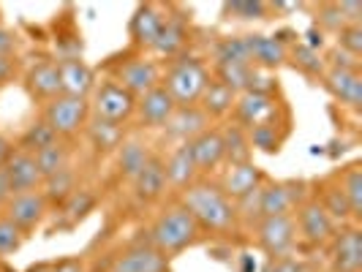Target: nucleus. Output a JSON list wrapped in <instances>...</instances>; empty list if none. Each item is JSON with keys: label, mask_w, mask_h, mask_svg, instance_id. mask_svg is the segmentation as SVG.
<instances>
[{"label": "nucleus", "mask_w": 362, "mask_h": 272, "mask_svg": "<svg viewBox=\"0 0 362 272\" xmlns=\"http://www.w3.org/2000/svg\"><path fill=\"white\" fill-rule=\"evenodd\" d=\"M180 207L197 220L202 232L223 235V232L235 229L237 223L235 201L229 199L218 185H210V182H194L191 188H185Z\"/></svg>", "instance_id": "1"}, {"label": "nucleus", "mask_w": 362, "mask_h": 272, "mask_svg": "<svg viewBox=\"0 0 362 272\" xmlns=\"http://www.w3.org/2000/svg\"><path fill=\"white\" fill-rule=\"evenodd\" d=\"M202 229L197 226V220L177 207H169L166 213L153 220L150 226V245L156 251H161L163 256H175L182 254L185 248H191L197 240H199Z\"/></svg>", "instance_id": "2"}, {"label": "nucleus", "mask_w": 362, "mask_h": 272, "mask_svg": "<svg viewBox=\"0 0 362 272\" xmlns=\"http://www.w3.org/2000/svg\"><path fill=\"white\" fill-rule=\"evenodd\" d=\"M207 82H210V73H207L202 60H197V57H177L169 66L161 85L177 107H194V104H199Z\"/></svg>", "instance_id": "3"}, {"label": "nucleus", "mask_w": 362, "mask_h": 272, "mask_svg": "<svg viewBox=\"0 0 362 272\" xmlns=\"http://www.w3.org/2000/svg\"><path fill=\"white\" fill-rule=\"evenodd\" d=\"M47 126L57 134V139H69L74 134H79L90 120V101L88 98H76V95H57L44 107V117Z\"/></svg>", "instance_id": "4"}, {"label": "nucleus", "mask_w": 362, "mask_h": 272, "mask_svg": "<svg viewBox=\"0 0 362 272\" xmlns=\"http://www.w3.org/2000/svg\"><path fill=\"white\" fill-rule=\"evenodd\" d=\"M90 112L93 117H101V120H109V123H126L128 117L136 112V98L128 90H123L117 82H101L95 85L93 90V101H90Z\"/></svg>", "instance_id": "5"}, {"label": "nucleus", "mask_w": 362, "mask_h": 272, "mask_svg": "<svg viewBox=\"0 0 362 272\" xmlns=\"http://www.w3.org/2000/svg\"><path fill=\"white\" fill-rule=\"evenodd\" d=\"M256 240H259V248L270 259L289 256L294 242H297V223L291 215L262 218L256 223Z\"/></svg>", "instance_id": "6"}, {"label": "nucleus", "mask_w": 362, "mask_h": 272, "mask_svg": "<svg viewBox=\"0 0 362 272\" xmlns=\"http://www.w3.org/2000/svg\"><path fill=\"white\" fill-rule=\"evenodd\" d=\"M112 82H117V85H120L123 90L131 93L134 98H142L147 90H153V88L161 85V71H158V66H156L153 60H147V57H128L123 63H117Z\"/></svg>", "instance_id": "7"}, {"label": "nucleus", "mask_w": 362, "mask_h": 272, "mask_svg": "<svg viewBox=\"0 0 362 272\" xmlns=\"http://www.w3.org/2000/svg\"><path fill=\"white\" fill-rule=\"evenodd\" d=\"M297 232L308 240L310 245H327L335 237V223L327 215L319 199H303L297 204Z\"/></svg>", "instance_id": "8"}, {"label": "nucleus", "mask_w": 362, "mask_h": 272, "mask_svg": "<svg viewBox=\"0 0 362 272\" xmlns=\"http://www.w3.org/2000/svg\"><path fill=\"white\" fill-rule=\"evenodd\" d=\"M305 182L289 180V182H267L259 188V210L262 218L272 215H291V207L303 201Z\"/></svg>", "instance_id": "9"}, {"label": "nucleus", "mask_w": 362, "mask_h": 272, "mask_svg": "<svg viewBox=\"0 0 362 272\" xmlns=\"http://www.w3.org/2000/svg\"><path fill=\"white\" fill-rule=\"evenodd\" d=\"M47 199L41 196V191H28V194H14L6 201V218L17 226L22 235L33 232L41 226V220L47 215Z\"/></svg>", "instance_id": "10"}, {"label": "nucleus", "mask_w": 362, "mask_h": 272, "mask_svg": "<svg viewBox=\"0 0 362 272\" xmlns=\"http://www.w3.org/2000/svg\"><path fill=\"white\" fill-rule=\"evenodd\" d=\"M235 120L240 128H254L262 126V123H272L275 112H278V104H275V95L270 93H240L235 98Z\"/></svg>", "instance_id": "11"}, {"label": "nucleus", "mask_w": 362, "mask_h": 272, "mask_svg": "<svg viewBox=\"0 0 362 272\" xmlns=\"http://www.w3.org/2000/svg\"><path fill=\"white\" fill-rule=\"evenodd\" d=\"M109 272H169V256L153 245H131L112 259Z\"/></svg>", "instance_id": "12"}, {"label": "nucleus", "mask_w": 362, "mask_h": 272, "mask_svg": "<svg viewBox=\"0 0 362 272\" xmlns=\"http://www.w3.org/2000/svg\"><path fill=\"white\" fill-rule=\"evenodd\" d=\"M329 264L335 272H362V235L357 226L341 229L329 240Z\"/></svg>", "instance_id": "13"}, {"label": "nucleus", "mask_w": 362, "mask_h": 272, "mask_svg": "<svg viewBox=\"0 0 362 272\" xmlns=\"http://www.w3.org/2000/svg\"><path fill=\"white\" fill-rule=\"evenodd\" d=\"M57 73H60V90H63V95L88 98L95 90V71L82 57H60L57 60Z\"/></svg>", "instance_id": "14"}, {"label": "nucleus", "mask_w": 362, "mask_h": 272, "mask_svg": "<svg viewBox=\"0 0 362 272\" xmlns=\"http://www.w3.org/2000/svg\"><path fill=\"white\" fill-rule=\"evenodd\" d=\"M210 128V117L202 112L197 104L194 107H177L172 112V117L166 120V139H172V142H191V139H197L199 134H204Z\"/></svg>", "instance_id": "15"}, {"label": "nucleus", "mask_w": 362, "mask_h": 272, "mask_svg": "<svg viewBox=\"0 0 362 272\" xmlns=\"http://www.w3.org/2000/svg\"><path fill=\"white\" fill-rule=\"evenodd\" d=\"M3 172H6V180H8V188H11V196L41 188V172L36 166V158L30 153H25V150H14V155L3 166Z\"/></svg>", "instance_id": "16"}, {"label": "nucleus", "mask_w": 362, "mask_h": 272, "mask_svg": "<svg viewBox=\"0 0 362 272\" xmlns=\"http://www.w3.org/2000/svg\"><path fill=\"white\" fill-rule=\"evenodd\" d=\"M175 109H177V104L163 90V85L147 90L142 98H136V114H139V123L145 128H163Z\"/></svg>", "instance_id": "17"}, {"label": "nucleus", "mask_w": 362, "mask_h": 272, "mask_svg": "<svg viewBox=\"0 0 362 272\" xmlns=\"http://www.w3.org/2000/svg\"><path fill=\"white\" fill-rule=\"evenodd\" d=\"M25 88L28 93L38 98V101H52L60 95V73H57V63L54 60H38L33 63L28 73H25Z\"/></svg>", "instance_id": "18"}, {"label": "nucleus", "mask_w": 362, "mask_h": 272, "mask_svg": "<svg viewBox=\"0 0 362 272\" xmlns=\"http://www.w3.org/2000/svg\"><path fill=\"white\" fill-rule=\"evenodd\" d=\"M262 185H264V172H262L254 161H248V163L229 166V172L223 175V180H221L218 188H221L232 201H237V199H243L245 194L262 188Z\"/></svg>", "instance_id": "19"}, {"label": "nucleus", "mask_w": 362, "mask_h": 272, "mask_svg": "<svg viewBox=\"0 0 362 272\" xmlns=\"http://www.w3.org/2000/svg\"><path fill=\"white\" fill-rule=\"evenodd\" d=\"M245 44L251 52V66L259 71H275L289 60V49L278 36H245Z\"/></svg>", "instance_id": "20"}, {"label": "nucleus", "mask_w": 362, "mask_h": 272, "mask_svg": "<svg viewBox=\"0 0 362 272\" xmlns=\"http://www.w3.org/2000/svg\"><path fill=\"white\" fill-rule=\"evenodd\" d=\"M325 88L332 98H338L341 104L351 109H360L362 104V73L360 71H341V69H329L322 76Z\"/></svg>", "instance_id": "21"}, {"label": "nucleus", "mask_w": 362, "mask_h": 272, "mask_svg": "<svg viewBox=\"0 0 362 272\" xmlns=\"http://www.w3.org/2000/svg\"><path fill=\"white\" fill-rule=\"evenodd\" d=\"M134 196L139 201H158L166 194V188H169V182H166V172H163V161L158 155H150V161L145 163V169L134 177Z\"/></svg>", "instance_id": "22"}, {"label": "nucleus", "mask_w": 362, "mask_h": 272, "mask_svg": "<svg viewBox=\"0 0 362 272\" xmlns=\"http://www.w3.org/2000/svg\"><path fill=\"white\" fill-rule=\"evenodd\" d=\"M163 172H166V182H169L172 188H180V191L191 188V185L197 182L199 169H197V163H194V155H191L188 142H182V145H177L169 153V158L163 161Z\"/></svg>", "instance_id": "23"}, {"label": "nucleus", "mask_w": 362, "mask_h": 272, "mask_svg": "<svg viewBox=\"0 0 362 272\" xmlns=\"http://www.w3.org/2000/svg\"><path fill=\"white\" fill-rule=\"evenodd\" d=\"M161 25H163L161 8L153 6V3H142V6L134 11L131 22H128V33H131V38H134L136 47L150 49L153 41H156V36H158V30H161Z\"/></svg>", "instance_id": "24"}, {"label": "nucleus", "mask_w": 362, "mask_h": 272, "mask_svg": "<svg viewBox=\"0 0 362 272\" xmlns=\"http://www.w3.org/2000/svg\"><path fill=\"white\" fill-rule=\"evenodd\" d=\"M188 147H191V155L199 172H213L216 166L223 163V142H221L218 128H207L197 139H191Z\"/></svg>", "instance_id": "25"}, {"label": "nucleus", "mask_w": 362, "mask_h": 272, "mask_svg": "<svg viewBox=\"0 0 362 272\" xmlns=\"http://www.w3.org/2000/svg\"><path fill=\"white\" fill-rule=\"evenodd\" d=\"M185 38H188V25L182 17H163V25L158 30V36L153 41L150 49H156L158 54L166 57H175L185 47Z\"/></svg>", "instance_id": "26"}, {"label": "nucleus", "mask_w": 362, "mask_h": 272, "mask_svg": "<svg viewBox=\"0 0 362 272\" xmlns=\"http://www.w3.org/2000/svg\"><path fill=\"white\" fill-rule=\"evenodd\" d=\"M235 93L229 90V88H223L221 82H216V79H210L207 82V88H204V93H202L199 104L197 107L213 120V117H226L232 109H235Z\"/></svg>", "instance_id": "27"}, {"label": "nucleus", "mask_w": 362, "mask_h": 272, "mask_svg": "<svg viewBox=\"0 0 362 272\" xmlns=\"http://www.w3.org/2000/svg\"><path fill=\"white\" fill-rule=\"evenodd\" d=\"M221 142H223V161H229V166L251 161V142L245 128H240L237 123L226 126L221 131Z\"/></svg>", "instance_id": "28"}, {"label": "nucleus", "mask_w": 362, "mask_h": 272, "mask_svg": "<svg viewBox=\"0 0 362 272\" xmlns=\"http://www.w3.org/2000/svg\"><path fill=\"white\" fill-rule=\"evenodd\" d=\"M88 139L90 145L98 150V153H109V150H117L123 145V126L120 123H109V120H101V117H93L88 120Z\"/></svg>", "instance_id": "29"}, {"label": "nucleus", "mask_w": 362, "mask_h": 272, "mask_svg": "<svg viewBox=\"0 0 362 272\" xmlns=\"http://www.w3.org/2000/svg\"><path fill=\"white\" fill-rule=\"evenodd\" d=\"M150 150L147 145L142 142H136V139H131V142H123V145L117 147V169H120V175L126 177V180L134 182V177L145 169V163L150 161Z\"/></svg>", "instance_id": "30"}, {"label": "nucleus", "mask_w": 362, "mask_h": 272, "mask_svg": "<svg viewBox=\"0 0 362 272\" xmlns=\"http://www.w3.org/2000/svg\"><path fill=\"white\" fill-rule=\"evenodd\" d=\"M41 196L47 199V204H63V201L71 196L74 191H76V177H74V169L71 166H66V169H60L57 175L52 177H47V180L41 182Z\"/></svg>", "instance_id": "31"}, {"label": "nucleus", "mask_w": 362, "mask_h": 272, "mask_svg": "<svg viewBox=\"0 0 362 272\" xmlns=\"http://www.w3.org/2000/svg\"><path fill=\"white\" fill-rule=\"evenodd\" d=\"M69 147L63 145L60 139L54 142V145L49 147H44V150H38L36 155V166H38V172H41V182L47 180V177H52V175H57L60 169H66L69 166Z\"/></svg>", "instance_id": "32"}, {"label": "nucleus", "mask_w": 362, "mask_h": 272, "mask_svg": "<svg viewBox=\"0 0 362 272\" xmlns=\"http://www.w3.org/2000/svg\"><path fill=\"white\" fill-rule=\"evenodd\" d=\"M338 188L344 191L346 201L351 207V220H360L362 218V166L360 163H351L344 172V177L338 182Z\"/></svg>", "instance_id": "33"}, {"label": "nucleus", "mask_w": 362, "mask_h": 272, "mask_svg": "<svg viewBox=\"0 0 362 272\" xmlns=\"http://www.w3.org/2000/svg\"><path fill=\"white\" fill-rule=\"evenodd\" d=\"M251 73L254 66H237V63H216V82H221L223 88L240 95V93L248 90L251 85Z\"/></svg>", "instance_id": "34"}, {"label": "nucleus", "mask_w": 362, "mask_h": 272, "mask_svg": "<svg viewBox=\"0 0 362 272\" xmlns=\"http://www.w3.org/2000/svg\"><path fill=\"white\" fill-rule=\"evenodd\" d=\"M54 142H57V134H54L52 128L47 126L44 120H36V123H30V126L22 131L17 150H25V153L36 155L38 150H44V147L54 145Z\"/></svg>", "instance_id": "35"}, {"label": "nucleus", "mask_w": 362, "mask_h": 272, "mask_svg": "<svg viewBox=\"0 0 362 272\" xmlns=\"http://www.w3.org/2000/svg\"><path fill=\"white\" fill-rule=\"evenodd\" d=\"M216 63H237V66H251V52H248V44H245V36L243 38H221L216 44Z\"/></svg>", "instance_id": "36"}, {"label": "nucleus", "mask_w": 362, "mask_h": 272, "mask_svg": "<svg viewBox=\"0 0 362 272\" xmlns=\"http://www.w3.org/2000/svg\"><path fill=\"white\" fill-rule=\"evenodd\" d=\"M319 201H322V207L327 210V215L332 218V223H346V220H351V207H349L344 191H341L338 185H325L322 199Z\"/></svg>", "instance_id": "37"}, {"label": "nucleus", "mask_w": 362, "mask_h": 272, "mask_svg": "<svg viewBox=\"0 0 362 272\" xmlns=\"http://www.w3.org/2000/svg\"><path fill=\"white\" fill-rule=\"evenodd\" d=\"M248 142H251V150H262L267 155H275L281 150V134L275 123H262V126L248 128Z\"/></svg>", "instance_id": "38"}, {"label": "nucleus", "mask_w": 362, "mask_h": 272, "mask_svg": "<svg viewBox=\"0 0 362 272\" xmlns=\"http://www.w3.org/2000/svg\"><path fill=\"white\" fill-rule=\"evenodd\" d=\"M60 207H63V215H66L69 223H79L95 207V196H93L90 191H85V188H76Z\"/></svg>", "instance_id": "39"}, {"label": "nucleus", "mask_w": 362, "mask_h": 272, "mask_svg": "<svg viewBox=\"0 0 362 272\" xmlns=\"http://www.w3.org/2000/svg\"><path fill=\"white\" fill-rule=\"evenodd\" d=\"M291 63H294V69H300L308 76H325V60L319 57V52L308 49L305 44H297L291 49Z\"/></svg>", "instance_id": "40"}, {"label": "nucleus", "mask_w": 362, "mask_h": 272, "mask_svg": "<svg viewBox=\"0 0 362 272\" xmlns=\"http://www.w3.org/2000/svg\"><path fill=\"white\" fill-rule=\"evenodd\" d=\"M226 14H235L237 19H267L270 6L267 3H259V0H235V3H226L223 6Z\"/></svg>", "instance_id": "41"}, {"label": "nucleus", "mask_w": 362, "mask_h": 272, "mask_svg": "<svg viewBox=\"0 0 362 272\" xmlns=\"http://www.w3.org/2000/svg\"><path fill=\"white\" fill-rule=\"evenodd\" d=\"M25 242V235L6 215H0V256L17 254Z\"/></svg>", "instance_id": "42"}, {"label": "nucleus", "mask_w": 362, "mask_h": 272, "mask_svg": "<svg viewBox=\"0 0 362 272\" xmlns=\"http://www.w3.org/2000/svg\"><path fill=\"white\" fill-rule=\"evenodd\" d=\"M316 25H319L322 33H325V30L327 33H338L346 25L344 17H341L338 3H322V6L316 8Z\"/></svg>", "instance_id": "43"}, {"label": "nucleus", "mask_w": 362, "mask_h": 272, "mask_svg": "<svg viewBox=\"0 0 362 272\" xmlns=\"http://www.w3.org/2000/svg\"><path fill=\"white\" fill-rule=\"evenodd\" d=\"M338 49H344L346 54L357 57L360 60L362 54V25H344L338 33Z\"/></svg>", "instance_id": "44"}, {"label": "nucleus", "mask_w": 362, "mask_h": 272, "mask_svg": "<svg viewBox=\"0 0 362 272\" xmlns=\"http://www.w3.org/2000/svg\"><path fill=\"white\" fill-rule=\"evenodd\" d=\"M235 213L240 220H245L248 226H256L259 220H262V210H259V188L251 191V194H245L243 199L235 201Z\"/></svg>", "instance_id": "45"}, {"label": "nucleus", "mask_w": 362, "mask_h": 272, "mask_svg": "<svg viewBox=\"0 0 362 272\" xmlns=\"http://www.w3.org/2000/svg\"><path fill=\"white\" fill-rule=\"evenodd\" d=\"M264 272H308V267L300 259L281 256V259H270V264L264 267Z\"/></svg>", "instance_id": "46"}, {"label": "nucleus", "mask_w": 362, "mask_h": 272, "mask_svg": "<svg viewBox=\"0 0 362 272\" xmlns=\"http://www.w3.org/2000/svg\"><path fill=\"white\" fill-rule=\"evenodd\" d=\"M329 69H341V71H360V60L346 54L344 49H332L329 52Z\"/></svg>", "instance_id": "47"}, {"label": "nucleus", "mask_w": 362, "mask_h": 272, "mask_svg": "<svg viewBox=\"0 0 362 272\" xmlns=\"http://www.w3.org/2000/svg\"><path fill=\"white\" fill-rule=\"evenodd\" d=\"M338 8H341V17H344L346 25H360L362 3H357V0H344V3H338Z\"/></svg>", "instance_id": "48"}, {"label": "nucleus", "mask_w": 362, "mask_h": 272, "mask_svg": "<svg viewBox=\"0 0 362 272\" xmlns=\"http://www.w3.org/2000/svg\"><path fill=\"white\" fill-rule=\"evenodd\" d=\"M14 52H17V36L0 25V57H11Z\"/></svg>", "instance_id": "49"}, {"label": "nucleus", "mask_w": 362, "mask_h": 272, "mask_svg": "<svg viewBox=\"0 0 362 272\" xmlns=\"http://www.w3.org/2000/svg\"><path fill=\"white\" fill-rule=\"evenodd\" d=\"M52 272H88V267H85V261H82V259H74V256H69V259L54 261Z\"/></svg>", "instance_id": "50"}, {"label": "nucleus", "mask_w": 362, "mask_h": 272, "mask_svg": "<svg viewBox=\"0 0 362 272\" xmlns=\"http://www.w3.org/2000/svg\"><path fill=\"white\" fill-rule=\"evenodd\" d=\"M325 33H322V30H319V28H310L308 33H305V38H308V41H305V47H308V49H313V52H319V49H322V47H325Z\"/></svg>", "instance_id": "51"}, {"label": "nucleus", "mask_w": 362, "mask_h": 272, "mask_svg": "<svg viewBox=\"0 0 362 272\" xmlns=\"http://www.w3.org/2000/svg\"><path fill=\"white\" fill-rule=\"evenodd\" d=\"M14 150H17V147L11 145V142H8V139H6L3 134H0V169H3L6 163H8V158L14 155Z\"/></svg>", "instance_id": "52"}, {"label": "nucleus", "mask_w": 362, "mask_h": 272, "mask_svg": "<svg viewBox=\"0 0 362 272\" xmlns=\"http://www.w3.org/2000/svg\"><path fill=\"white\" fill-rule=\"evenodd\" d=\"M14 76V57H0V85Z\"/></svg>", "instance_id": "53"}, {"label": "nucleus", "mask_w": 362, "mask_h": 272, "mask_svg": "<svg viewBox=\"0 0 362 272\" xmlns=\"http://www.w3.org/2000/svg\"><path fill=\"white\" fill-rule=\"evenodd\" d=\"M8 199H11V188H8V180H6V172L0 169V207H6Z\"/></svg>", "instance_id": "54"}, {"label": "nucleus", "mask_w": 362, "mask_h": 272, "mask_svg": "<svg viewBox=\"0 0 362 272\" xmlns=\"http://www.w3.org/2000/svg\"><path fill=\"white\" fill-rule=\"evenodd\" d=\"M240 272H256V259L251 254H240Z\"/></svg>", "instance_id": "55"}, {"label": "nucleus", "mask_w": 362, "mask_h": 272, "mask_svg": "<svg viewBox=\"0 0 362 272\" xmlns=\"http://www.w3.org/2000/svg\"><path fill=\"white\" fill-rule=\"evenodd\" d=\"M28 272H52V264H47V261H38V264H33Z\"/></svg>", "instance_id": "56"}, {"label": "nucleus", "mask_w": 362, "mask_h": 272, "mask_svg": "<svg viewBox=\"0 0 362 272\" xmlns=\"http://www.w3.org/2000/svg\"><path fill=\"white\" fill-rule=\"evenodd\" d=\"M3 272H14V270H11V267H3Z\"/></svg>", "instance_id": "57"}]
</instances>
